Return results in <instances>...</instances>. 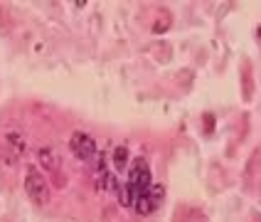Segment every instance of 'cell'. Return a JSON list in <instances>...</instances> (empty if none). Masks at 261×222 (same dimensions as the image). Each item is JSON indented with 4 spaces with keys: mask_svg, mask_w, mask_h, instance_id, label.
<instances>
[{
    "mask_svg": "<svg viewBox=\"0 0 261 222\" xmlns=\"http://www.w3.org/2000/svg\"><path fill=\"white\" fill-rule=\"evenodd\" d=\"M150 185H153V176H150L148 163H145V158H136V161H133V168H130L128 180L118 188V200H121V205L133 207L136 200H138L145 190H150Z\"/></svg>",
    "mask_w": 261,
    "mask_h": 222,
    "instance_id": "cell-1",
    "label": "cell"
},
{
    "mask_svg": "<svg viewBox=\"0 0 261 222\" xmlns=\"http://www.w3.org/2000/svg\"><path fill=\"white\" fill-rule=\"evenodd\" d=\"M25 195L35 205H47L49 203V183L35 168H30L28 173H25Z\"/></svg>",
    "mask_w": 261,
    "mask_h": 222,
    "instance_id": "cell-2",
    "label": "cell"
},
{
    "mask_svg": "<svg viewBox=\"0 0 261 222\" xmlns=\"http://www.w3.org/2000/svg\"><path fill=\"white\" fill-rule=\"evenodd\" d=\"M69 148H72V153L79 158V161L84 163H91L96 158V141L84 131H76L72 133V138H69Z\"/></svg>",
    "mask_w": 261,
    "mask_h": 222,
    "instance_id": "cell-3",
    "label": "cell"
},
{
    "mask_svg": "<svg viewBox=\"0 0 261 222\" xmlns=\"http://www.w3.org/2000/svg\"><path fill=\"white\" fill-rule=\"evenodd\" d=\"M163 198H165V188L160 185V183H153L150 185V190H145L138 200H136V212L138 215H150V212H155L163 203Z\"/></svg>",
    "mask_w": 261,
    "mask_h": 222,
    "instance_id": "cell-4",
    "label": "cell"
},
{
    "mask_svg": "<svg viewBox=\"0 0 261 222\" xmlns=\"http://www.w3.org/2000/svg\"><path fill=\"white\" fill-rule=\"evenodd\" d=\"M3 148L10 151L13 161H17V158L25 153V136H22L20 131H8L5 133V138H3Z\"/></svg>",
    "mask_w": 261,
    "mask_h": 222,
    "instance_id": "cell-5",
    "label": "cell"
},
{
    "mask_svg": "<svg viewBox=\"0 0 261 222\" xmlns=\"http://www.w3.org/2000/svg\"><path fill=\"white\" fill-rule=\"evenodd\" d=\"M40 163H42L47 170H59V156H57V151L55 148H49V146H44L40 148Z\"/></svg>",
    "mask_w": 261,
    "mask_h": 222,
    "instance_id": "cell-6",
    "label": "cell"
},
{
    "mask_svg": "<svg viewBox=\"0 0 261 222\" xmlns=\"http://www.w3.org/2000/svg\"><path fill=\"white\" fill-rule=\"evenodd\" d=\"M126 163H128V151H126V146H118L114 153V165L121 170V168H126Z\"/></svg>",
    "mask_w": 261,
    "mask_h": 222,
    "instance_id": "cell-7",
    "label": "cell"
},
{
    "mask_svg": "<svg viewBox=\"0 0 261 222\" xmlns=\"http://www.w3.org/2000/svg\"><path fill=\"white\" fill-rule=\"evenodd\" d=\"M215 131V116L212 114H204V133Z\"/></svg>",
    "mask_w": 261,
    "mask_h": 222,
    "instance_id": "cell-8",
    "label": "cell"
}]
</instances>
